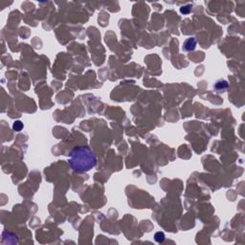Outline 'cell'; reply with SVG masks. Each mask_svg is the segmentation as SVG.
Wrapping results in <instances>:
<instances>
[{
	"instance_id": "cell-6",
	"label": "cell",
	"mask_w": 245,
	"mask_h": 245,
	"mask_svg": "<svg viewBox=\"0 0 245 245\" xmlns=\"http://www.w3.org/2000/svg\"><path fill=\"white\" fill-rule=\"evenodd\" d=\"M13 129L14 130H16V131H20L21 129H22V127H23V124L20 122V121H16V123L13 124Z\"/></svg>"
},
{
	"instance_id": "cell-2",
	"label": "cell",
	"mask_w": 245,
	"mask_h": 245,
	"mask_svg": "<svg viewBox=\"0 0 245 245\" xmlns=\"http://www.w3.org/2000/svg\"><path fill=\"white\" fill-rule=\"evenodd\" d=\"M196 46V39L195 38H189L183 44V49L185 51H193Z\"/></svg>"
},
{
	"instance_id": "cell-1",
	"label": "cell",
	"mask_w": 245,
	"mask_h": 245,
	"mask_svg": "<svg viewBox=\"0 0 245 245\" xmlns=\"http://www.w3.org/2000/svg\"><path fill=\"white\" fill-rule=\"evenodd\" d=\"M68 163L71 169L76 173H86L95 167L97 158L90 148L79 147L71 151Z\"/></svg>"
},
{
	"instance_id": "cell-4",
	"label": "cell",
	"mask_w": 245,
	"mask_h": 245,
	"mask_svg": "<svg viewBox=\"0 0 245 245\" xmlns=\"http://www.w3.org/2000/svg\"><path fill=\"white\" fill-rule=\"evenodd\" d=\"M154 239L157 241V242H163L164 240H165V234L162 233V232H158V233H156L155 235H154Z\"/></svg>"
},
{
	"instance_id": "cell-5",
	"label": "cell",
	"mask_w": 245,
	"mask_h": 245,
	"mask_svg": "<svg viewBox=\"0 0 245 245\" xmlns=\"http://www.w3.org/2000/svg\"><path fill=\"white\" fill-rule=\"evenodd\" d=\"M191 10H192V6L191 5H186V6L181 7V8H180V12L182 13H184V14H187V13H190Z\"/></svg>"
},
{
	"instance_id": "cell-3",
	"label": "cell",
	"mask_w": 245,
	"mask_h": 245,
	"mask_svg": "<svg viewBox=\"0 0 245 245\" xmlns=\"http://www.w3.org/2000/svg\"><path fill=\"white\" fill-rule=\"evenodd\" d=\"M214 89L218 91V93H220L221 91H224L228 87V82L226 80H218V82L214 85Z\"/></svg>"
}]
</instances>
